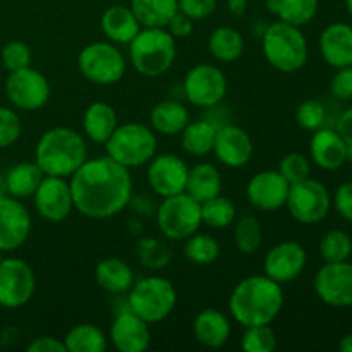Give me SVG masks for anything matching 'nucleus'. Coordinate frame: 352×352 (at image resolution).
<instances>
[{
  "instance_id": "nucleus-19",
  "label": "nucleus",
  "mask_w": 352,
  "mask_h": 352,
  "mask_svg": "<svg viewBox=\"0 0 352 352\" xmlns=\"http://www.w3.org/2000/svg\"><path fill=\"white\" fill-rule=\"evenodd\" d=\"M289 188L291 184L278 170H261L248 182L246 198L256 210L275 212L287 203Z\"/></svg>"
},
{
  "instance_id": "nucleus-54",
  "label": "nucleus",
  "mask_w": 352,
  "mask_h": 352,
  "mask_svg": "<svg viewBox=\"0 0 352 352\" xmlns=\"http://www.w3.org/2000/svg\"><path fill=\"white\" fill-rule=\"evenodd\" d=\"M3 196H9V195H7L6 174H2V172H0V198H3Z\"/></svg>"
},
{
  "instance_id": "nucleus-21",
  "label": "nucleus",
  "mask_w": 352,
  "mask_h": 352,
  "mask_svg": "<svg viewBox=\"0 0 352 352\" xmlns=\"http://www.w3.org/2000/svg\"><path fill=\"white\" fill-rule=\"evenodd\" d=\"M109 337L120 352H144L151 344L150 325L129 308L113 318Z\"/></svg>"
},
{
  "instance_id": "nucleus-26",
  "label": "nucleus",
  "mask_w": 352,
  "mask_h": 352,
  "mask_svg": "<svg viewBox=\"0 0 352 352\" xmlns=\"http://www.w3.org/2000/svg\"><path fill=\"white\" fill-rule=\"evenodd\" d=\"M119 126L116 109L107 102H93L82 113V131L96 144H105Z\"/></svg>"
},
{
  "instance_id": "nucleus-12",
  "label": "nucleus",
  "mask_w": 352,
  "mask_h": 352,
  "mask_svg": "<svg viewBox=\"0 0 352 352\" xmlns=\"http://www.w3.org/2000/svg\"><path fill=\"white\" fill-rule=\"evenodd\" d=\"M6 95L16 109L34 112L43 109L52 95L50 81L43 72L30 67L9 72L6 79Z\"/></svg>"
},
{
  "instance_id": "nucleus-27",
  "label": "nucleus",
  "mask_w": 352,
  "mask_h": 352,
  "mask_svg": "<svg viewBox=\"0 0 352 352\" xmlns=\"http://www.w3.org/2000/svg\"><path fill=\"white\" fill-rule=\"evenodd\" d=\"M95 280L100 289L113 296L127 294L134 284V272L120 258H105L95 268Z\"/></svg>"
},
{
  "instance_id": "nucleus-20",
  "label": "nucleus",
  "mask_w": 352,
  "mask_h": 352,
  "mask_svg": "<svg viewBox=\"0 0 352 352\" xmlns=\"http://www.w3.org/2000/svg\"><path fill=\"white\" fill-rule=\"evenodd\" d=\"M212 153L226 167L241 168L253 157V140L243 127L234 124L219 126Z\"/></svg>"
},
{
  "instance_id": "nucleus-45",
  "label": "nucleus",
  "mask_w": 352,
  "mask_h": 352,
  "mask_svg": "<svg viewBox=\"0 0 352 352\" xmlns=\"http://www.w3.org/2000/svg\"><path fill=\"white\" fill-rule=\"evenodd\" d=\"M23 133V120L9 107H0V150L12 146Z\"/></svg>"
},
{
  "instance_id": "nucleus-8",
  "label": "nucleus",
  "mask_w": 352,
  "mask_h": 352,
  "mask_svg": "<svg viewBox=\"0 0 352 352\" xmlns=\"http://www.w3.org/2000/svg\"><path fill=\"white\" fill-rule=\"evenodd\" d=\"M157 226L165 239L186 241L201 229V203L188 192L162 198L157 208Z\"/></svg>"
},
{
  "instance_id": "nucleus-37",
  "label": "nucleus",
  "mask_w": 352,
  "mask_h": 352,
  "mask_svg": "<svg viewBox=\"0 0 352 352\" xmlns=\"http://www.w3.org/2000/svg\"><path fill=\"white\" fill-rule=\"evenodd\" d=\"M136 254L141 267L148 270H162L172 261V250L158 237H141L136 244Z\"/></svg>"
},
{
  "instance_id": "nucleus-22",
  "label": "nucleus",
  "mask_w": 352,
  "mask_h": 352,
  "mask_svg": "<svg viewBox=\"0 0 352 352\" xmlns=\"http://www.w3.org/2000/svg\"><path fill=\"white\" fill-rule=\"evenodd\" d=\"M309 155L323 170H337L346 164L347 144L336 129L320 127L309 141Z\"/></svg>"
},
{
  "instance_id": "nucleus-35",
  "label": "nucleus",
  "mask_w": 352,
  "mask_h": 352,
  "mask_svg": "<svg viewBox=\"0 0 352 352\" xmlns=\"http://www.w3.org/2000/svg\"><path fill=\"white\" fill-rule=\"evenodd\" d=\"M67 352H103L107 349V336L93 323H79L65 333Z\"/></svg>"
},
{
  "instance_id": "nucleus-10",
  "label": "nucleus",
  "mask_w": 352,
  "mask_h": 352,
  "mask_svg": "<svg viewBox=\"0 0 352 352\" xmlns=\"http://www.w3.org/2000/svg\"><path fill=\"white\" fill-rule=\"evenodd\" d=\"M285 206L296 222L313 226L327 219L332 208V198H330L329 189L322 182L308 177L305 181L291 184Z\"/></svg>"
},
{
  "instance_id": "nucleus-13",
  "label": "nucleus",
  "mask_w": 352,
  "mask_h": 352,
  "mask_svg": "<svg viewBox=\"0 0 352 352\" xmlns=\"http://www.w3.org/2000/svg\"><path fill=\"white\" fill-rule=\"evenodd\" d=\"M36 289V277L30 265L21 258L0 261V306L17 309L31 301Z\"/></svg>"
},
{
  "instance_id": "nucleus-57",
  "label": "nucleus",
  "mask_w": 352,
  "mask_h": 352,
  "mask_svg": "<svg viewBox=\"0 0 352 352\" xmlns=\"http://www.w3.org/2000/svg\"><path fill=\"white\" fill-rule=\"evenodd\" d=\"M3 260V256H2V251H0V261H2Z\"/></svg>"
},
{
  "instance_id": "nucleus-42",
  "label": "nucleus",
  "mask_w": 352,
  "mask_h": 352,
  "mask_svg": "<svg viewBox=\"0 0 352 352\" xmlns=\"http://www.w3.org/2000/svg\"><path fill=\"white\" fill-rule=\"evenodd\" d=\"M0 58H2L3 67L9 72H12L30 67L33 55H31V48L24 41L12 40L3 45L2 52H0Z\"/></svg>"
},
{
  "instance_id": "nucleus-49",
  "label": "nucleus",
  "mask_w": 352,
  "mask_h": 352,
  "mask_svg": "<svg viewBox=\"0 0 352 352\" xmlns=\"http://www.w3.org/2000/svg\"><path fill=\"white\" fill-rule=\"evenodd\" d=\"M165 30H167L175 40H177V38H188L191 36V33L195 31V21L179 10V12H175L174 16H172V19L168 21Z\"/></svg>"
},
{
  "instance_id": "nucleus-23",
  "label": "nucleus",
  "mask_w": 352,
  "mask_h": 352,
  "mask_svg": "<svg viewBox=\"0 0 352 352\" xmlns=\"http://www.w3.org/2000/svg\"><path fill=\"white\" fill-rule=\"evenodd\" d=\"M320 54L332 67L352 65V26L347 23H332L320 36Z\"/></svg>"
},
{
  "instance_id": "nucleus-36",
  "label": "nucleus",
  "mask_w": 352,
  "mask_h": 352,
  "mask_svg": "<svg viewBox=\"0 0 352 352\" xmlns=\"http://www.w3.org/2000/svg\"><path fill=\"white\" fill-rule=\"evenodd\" d=\"M237 210L232 199L219 195L201 203L203 226L210 229H227L236 220Z\"/></svg>"
},
{
  "instance_id": "nucleus-2",
  "label": "nucleus",
  "mask_w": 352,
  "mask_h": 352,
  "mask_svg": "<svg viewBox=\"0 0 352 352\" xmlns=\"http://www.w3.org/2000/svg\"><path fill=\"white\" fill-rule=\"evenodd\" d=\"M284 308L282 284L267 275H250L237 282L229 298L234 322L246 327L272 325Z\"/></svg>"
},
{
  "instance_id": "nucleus-50",
  "label": "nucleus",
  "mask_w": 352,
  "mask_h": 352,
  "mask_svg": "<svg viewBox=\"0 0 352 352\" xmlns=\"http://www.w3.org/2000/svg\"><path fill=\"white\" fill-rule=\"evenodd\" d=\"M28 352H67L64 340L55 337H36L28 346Z\"/></svg>"
},
{
  "instance_id": "nucleus-9",
  "label": "nucleus",
  "mask_w": 352,
  "mask_h": 352,
  "mask_svg": "<svg viewBox=\"0 0 352 352\" xmlns=\"http://www.w3.org/2000/svg\"><path fill=\"white\" fill-rule=\"evenodd\" d=\"M126 58L112 41H93L78 55V67L82 78L98 86L119 82L126 74Z\"/></svg>"
},
{
  "instance_id": "nucleus-34",
  "label": "nucleus",
  "mask_w": 352,
  "mask_h": 352,
  "mask_svg": "<svg viewBox=\"0 0 352 352\" xmlns=\"http://www.w3.org/2000/svg\"><path fill=\"white\" fill-rule=\"evenodd\" d=\"M129 7L141 28H165L172 16L179 12L177 0H131Z\"/></svg>"
},
{
  "instance_id": "nucleus-33",
  "label": "nucleus",
  "mask_w": 352,
  "mask_h": 352,
  "mask_svg": "<svg viewBox=\"0 0 352 352\" xmlns=\"http://www.w3.org/2000/svg\"><path fill=\"white\" fill-rule=\"evenodd\" d=\"M265 6L268 12L278 17V21L302 28L315 19L320 2L318 0H267Z\"/></svg>"
},
{
  "instance_id": "nucleus-6",
  "label": "nucleus",
  "mask_w": 352,
  "mask_h": 352,
  "mask_svg": "<svg viewBox=\"0 0 352 352\" xmlns=\"http://www.w3.org/2000/svg\"><path fill=\"white\" fill-rule=\"evenodd\" d=\"M177 306V291L168 278L150 275L134 282L127 292V308L143 318L148 325H155L172 315Z\"/></svg>"
},
{
  "instance_id": "nucleus-25",
  "label": "nucleus",
  "mask_w": 352,
  "mask_h": 352,
  "mask_svg": "<svg viewBox=\"0 0 352 352\" xmlns=\"http://www.w3.org/2000/svg\"><path fill=\"white\" fill-rule=\"evenodd\" d=\"M100 28L107 40L116 45H129L141 30V24L131 7L110 6L100 19Z\"/></svg>"
},
{
  "instance_id": "nucleus-3",
  "label": "nucleus",
  "mask_w": 352,
  "mask_h": 352,
  "mask_svg": "<svg viewBox=\"0 0 352 352\" xmlns=\"http://www.w3.org/2000/svg\"><path fill=\"white\" fill-rule=\"evenodd\" d=\"M88 160V146L81 134L71 127L57 126L45 131L36 143L34 162L45 175L69 179Z\"/></svg>"
},
{
  "instance_id": "nucleus-32",
  "label": "nucleus",
  "mask_w": 352,
  "mask_h": 352,
  "mask_svg": "<svg viewBox=\"0 0 352 352\" xmlns=\"http://www.w3.org/2000/svg\"><path fill=\"white\" fill-rule=\"evenodd\" d=\"M43 177L45 174L36 162H21L10 167L6 174L7 195L17 199L30 198L34 195Z\"/></svg>"
},
{
  "instance_id": "nucleus-31",
  "label": "nucleus",
  "mask_w": 352,
  "mask_h": 352,
  "mask_svg": "<svg viewBox=\"0 0 352 352\" xmlns=\"http://www.w3.org/2000/svg\"><path fill=\"white\" fill-rule=\"evenodd\" d=\"M244 36L237 30L220 26L212 31L208 38V50L215 60L222 64H234L244 55Z\"/></svg>"
},
{
  "instance_id": "nucleus-55",
  "label": "nucleus",
  "mask_w": 352,
  "mask_h": 352,
  "mask_svg": "<svg viewBox=\"0 0 352 352\" xmlns=\"http://www.w3.org/2000/svg\"><path fill=\"white\" fill-rule=\"evenodd\" d=\"M346 162L352 164V144H347V155H346Z\"/></svg>"
},
{
  "instance_id": "nucleus-56",
  "label": "nucleus",
  "mask_w": 352,
  "mask_h": 352,
  "mask_svg": "<svg viewBox=\"0 0 352 352\" xmlns=\"http://www.w3.org/2000/svg\"><path fill=\"white\" fill-rule=\"evenodd\" d=\"M346 7H347V12H349L352 17V0H346Z\"/></svg>"
},
{
  "instance_id": "nucleus-51",
  "label": "nucleus",
  "mask_w": 352,
  "mask_h": 352,
  "mask_svg": "<svg viewBox=\"0 0 352 352\" xmlns=\"http://www.w3.org/2000/svg\"><path fill=\"white\" fill-rule=\"evenodd\" d=\"M336 131L340 134V138L346 141V144H352V107L347 109L346 112L340 116V119L337 120Z\"/></svg>"
},
{
  "instance_id": "nucleus-1",
  "label": "nucleus",
  "mask_w": 352,
  "mask_h": 352,
  "mask_svg": "<svg viewBox=\"0 0 352 352\" xmlns=\"http://www.w3.org/2000/svg\"><path fill=\"white\" fill-rule=\"evenodd\" d=\"M69 184L74 210L86 219H112L133 201V177L129 168L110 157L88 158L69 177Z\"/></svg>"
},
{
  "instance_id": "nucleus-28",
  "label": "nucleus",
  "mask_w": 352,
  "mask_h": 352,
  "mask_svg": "<svg viewBox=\"0 0 352 352\" xmlns=\"http://www.w3.org/2000/svg\"><path fill=\"white\" fill-rule=\"evenodd\" d=\"M189 122L191 113L188 107L175 100L158 102L150 112L151 129L162 136H179Z\"/></svg>"
},
{
  "instance_id": "nucleus-5",
  "label": "nucleus",
  "mask_w": 352,
  "mask_h": 352,
  "mask_svg": "<svg viewBox=\"0 0 352 352\" xmlns=\"http://www.w3.org/2000/svg\"><path fill=\"white\" fill-rule=\"evenodd\" d=\"M129 57L141 76L160 78L177 57L175 38L165 28H141L129 43Z\"/></svg>"
},
{
  "instance_id": "nucleus-14",
  "label": "nucleus",
  "mask_w": 352,
  "mask_h": 352,
  "mask_svg": "<svg viewBox=\"0 0 352 352\" xmlns=\"http://www.w3.org/2000/svg\"><path fill=\"white\" fill-rule=\"evenodd\" d=\"M34 208L38 215L52 223H60L74 210L71 184L65 177L45 175L33 195Z\"/></svg>"
},
{
  "instance_id": "nucleus-11",
  "label": "nucleus",
  "mask_w": 352,
  "mask_h": 352,
  "mask_svg": "<svg viewBox=\"0 0 352 352\" xmlns=\"http://www.w3.org/2000/svg\"><path fill=\"white\" fill-rule=\"evenodd\" d=\"M182 89L191 105L199 109H212L226 98L229 81L226 72L217 65L196 64L186 72Z\"/></svg>"
},
{
  "instance_id": "nucleus-17",
  "label": "nucleus",
  "mask_w": 352,
  "mask_h": 352,
  "mask_svg": "<svg viewBox=\"0 0 352 352\" xmlns=\"http://www.w3.org/2000/svg\"><path fill=\"white\" fill-rule=\"evenodd\" d=\"M308 253L298 241H282L267 253L263 274L278 284H289L305 272Z\"/></svg>"
},
{
  "instance_id": "nucleus-15",
  "label": "nucleus",
  "mask_w": 352,
  "mask_h": 352,
  "mask_svg": "<svg viewBox=\"0 0 352 352\" xmlns=\"http://www.w3.org/2000/svg\"><path fill=\"white\" fill-rule=\"evenodd\" d=\"M146 165V181L155 195L168 198L186 192L189 167L181 157L172 153L155 155Z\"/></svg>"
},
{
  "instance_id": "nucleus-24",
  "label": "nucleus",
  "mask_w": 352,
  "mask_h": 352,
  "mask_svg": "<svg viewBox=\"0 0 352 352\" xmlns=\"http://www.w3.org/2000/svg\"><path fill=\"white\" fill-rule=\"evenodd\" d=\"M192 333L198 344L206 349H220L226 346L232 333L230 320L222 311L206 308L196 315L192 322Z\"/></svg>"
},
{
  "instance_id": "nucleus-39",
  "label": "nucleus",
  "mask_w": 352,
  "mask_h": 352,
  "mask_svg": "<svg viewBox=\"0 0 352 352\" xmlns=\"http://www.w3.org/2000/svg\"><path fill=\"white\" fill-rule=\"evenodd\" d=\"M184 256L191 263L212 265L220 256V244L210 234H201L198 230L184 241Z\"/></svg>"
},
{
  "instance_id": "nucleus-30",
  "label": "nucleus",
  "mask_w": 352,
  "mask_h": 352,
  "mask_svg": "<svg viewBox=\"0 0 352 352\" xmlns=\"http://www.w3.org/2000/svg\"><path fill=\"white\" fill-rule=\"evenodd\" d=\"M217 129H219V126L213 120H191L184 127V131L179 134L182 150L191 155V157H206L213 150Z\"/></svg>"
},
{
  "instance_id": "nucleus-41",
  "label": "nucleus",
  "mask_w": 352,
  "mask_h": 352,
  "mask_svg": "<svg viewBox=\"0 0 352 352\" xmlns=\"http://www.w3.org/2000/svg\"><path fill=\"white\" fill-rule=\"evenodd\" d=\"M244 352H274L277 349V336L270 325L246 327L241 337Z\"/></svg>"
},
{
  "instance_id": "nucleus-52",
  "label": "nucleus",
  "mask_w": 352,
  "mask_h": 352,
  "mask_svg": "<svg viewBox=\"0 0 352 352\" xmlns=\"http://www.w3.org/2000/svg\"><path fill=\"white\" fill-rule=\"evenodd\" d=\"M227 9L232 16L243 17L248 10V0H227Z\"/></svg>"
},
{
  "instance_id": "nucleus-53",
  "label": "nucleus",
  "mask_w": 352,
  "mask_h": 352,
  "mask_svg": "<svg viewBox=\"0 0 352 352\" xmlns=\"http://www.w3.org/2000/svg\"><path fill=\"white\" fill-rule=\"evenodd\" d=\"M339 349L342 352H352V333H347V336L342 337L339 344Z\"/></svg>"
},
{
  "instance_id": "nucleus-48",
  "label": "nucleus",
  "mask_w": 352,
  "mask_h": 352,
  "mask_svg": "<svg viewBox=\"0 0 352 352\" xmlns=\"http://www.w3.org/2000/svg\"><path fill=\"white\" fill-rule=\"evenodd\" d=\"M333 206L344 220L352 223V182H344L333 195Z\"/></svg>"
},
{
  "instance_id": "nucleus-47",
  "label": "nucleus",
  "mask_w": 352,
  "mask_h": 352,
  "mask_svg": "<svg viewBox=\"0 0 352 352\" xmlns=\"http://www.w3.org/2000/svg\"><path fill=\"white\" fill-rule=\"evenodd\" d=\"M330 91L340 102H349V100H352V65L337 69L336 76H333L332 82H330Z\"/></svg>"
},
{
  "instance_id": "nucleus-16",
  "label": "nucleus",
  "mask_w": 352,
  "mask_h": 352,
  "mask_svg": "<svg viewBox=\"0 0 352 352\" xmlns=\"http://www.w3.org/2000/svg\"><path fill=\"white\" fill-rule=\"evenodd\" d=\"M316 296L332 308L352 306V263H325L313 280Z\"/></svg>"
},
{
  "instance_id": "nucleus-29",
  "label": "nucleus",
  "mask_w": 352,
  "mask_h": 352,
  "mask_svg": "<svg viewBox=\"0 0 352 352\" xmlns=\"http://www.w3.org/2000/svg\"><path fill=\"white\" fill-rule=\"evenodd\" d=\"M186 192L199 203L219 196L222 192V175L219 168L210 162H201L189 168Z\"/></svg>"
},
{
  "instance_id": "nucleus-38",
  "label": "nucleus",
  "mask_w": 352,
  "mask_h": 352,
  "mask_svg": "<svg viewBox=\"0 0 352 352\" xmlns=\"http://www.w3.org/2000/svg\"><path fill=\"white\" fill-rule=\"evenodd\" d=\"M263 243V229L256 217L244 215L234 227V244L243 254H254Z\"/></svg>"
},
{
  "instance_id": "nucleus-40",
  "label": "nucleus",
  "mask_w": 352,
  "mask_h": 352,
  "mask_svg": "<svg viewBox=\"0 0 352 352\" xmlns=\"http://www.w3.org/2000/svg\"><path fill=\"white\" fill-rule=\"evenodd\" d=\"M320 254L325 263L347 261L352 254V239L344 230H329L320 241Z\"/></svg>"
},
{
  "instance_id": "nucleus-18",
  "label": "nucleus",
  "mask_w": 352,
  "mask_h": 352,
  "mask_svg": "<svg viewBox=\"0 0 352 352\" xmlns=\"http://www.w3.org/2000/svg\"><path fill=\"white\" fill-rule=\"evenodd\" d=\"M31 215L26 206L12 196L0 198V251L10 253L24 246L31 234Z\"/></svg>"
},
{
  "instance_id": "nucleus-4",
  "label": "nucleus",
  "mask_w": 352,
  "mask_h": 352,
  "mask_svg": "<svg viewBox=\"0 0 352 352\" xmlns=\"http://www.w3.org/2000/svg\"><path fill=\"white\" fill-rule=\"evenodd\" d=\"M261 48L268 64L278 72L294 74L308 62V41L301 28L284 21L267 24L261 33Z\"/></svg>"
},
{
  "instance_id": "nucleus-7",
  "label": "nucleus",
  "mask_w": 352,
  "mask_h": 352,
  "mask_svg": "<svg viewBox=\"0 0 352 352\" xmlns=\"http://www.w3.org/2000/svg\"><path fill=\"white\" fill-rule=\"evenodd\" d=\"M107 157L126 168L146 165L157 155L158 140L151 127L141 122L119 124L105 144Z\"/></svg>"
},
{
  "instance_id": "nucleus-43",
  "label": "nucleus",
  "mask_w": 352,
  "mask_h": 352,
  "mask_svg": "<svg viewBox=\"0 0 352 352\" xmlns=\"http://www.w3.org/2000/svg\"><path fill=\"white\" fill-rule=\"evenodd\" d=\"M327 119V110L318 100H305L296 110V120L305 131H318Z\"/></svg>"
},
{
  "instance_id": "nucleus-44",
  "label": "nucleus",
  "mask_w": 352,
  "mask_h": 352,
  "mask_svg": "<svg viewBox=\"0 0 352 352\" xmlns=\"http://www.w3.org/2000/svg\"><path fill=\"white\" fill-rule=\"evenodd\" d=\"M277 170L284 175V179L289 184H296V182H301L309 177V174H311V164H309V160L305 155L287 153L285 157H282Z\"/></svg>"
},
{
  "instance_id": "nucleus-46",
  "label": "nucleus",
  "mask_w": 352,
  "mask_h": 352,
  "mask_svg": "<svg viewBox=\"0 0 352 352\" xmlns=\"http://www.w3.org/2000/svg\"><path fill=\"white\" fill-rule=\"evenodd\" d=\"M177 3L182 14L192 21H201L215 12L219 0H177Z\"/></svg>"
}]
</instances>
